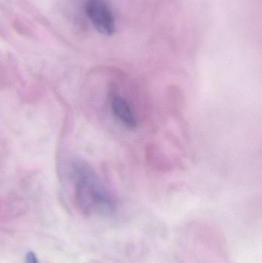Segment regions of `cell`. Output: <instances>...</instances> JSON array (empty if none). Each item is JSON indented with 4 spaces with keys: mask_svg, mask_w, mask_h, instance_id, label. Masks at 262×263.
I'll return each mask as SVG.
<instances>
[{
    "mask_svg": "<svg viewBox=\"0 0 262 263\" xmlns=\"http://www.w3.org/2000/svg\"><path fill=\"white\" fill-rule=\"evenodd\" d=\"M75 200L86 214L103 213L112 208L113 201L92 168L84 163L75 166Z\"/></svg>",
    "mask_w": 262,
    "mask_h": 263,
    "instance_id": "obj_1",
    "label": "cell"
},
{
    "mask_svg": "<svg viewBox=\"0 0 262 263\" xmlns=\"http://www.w3.org/2000/svg\"><path fill=\"white\" fill-rule=\"evenodd\" d=\"M86 11L94 27L100 33L112 35L115 32V18L104 0H88Z\"/></svg>",
    "mask_w": 262,
    "mask_h": 263,
    "instance_id": "obj_2",
    "label": "cell"
},
{
    "mask_svg": "<svg viewBox=\"0 0 262 263\" xmlns=\"http://www.w3.org/2000/svg\"><path fill=\"white\" fill-rule=\"evenodd\" d=\"M111 105L112 112L125 126L130 129L136 127V120L134 117L133 112L124 99L117 95L113 96Z\"/></svg>",
    "mask_w": 262,
    "mask_h": 263,
    "instance_id": "obj_3",
    "label": "cell"
},
{
    "mask_svg": "<svg viewBox=\"0 0 262 263\" xmlns=\"http://www.w3.org/2000/svg\"><path fill=\"white\" fill-rule=\"evenodd\" d=\"M25 263H40L33 252H29L25 257Z\"/></svg>",
    "mask_w": 262,
    "mask_h": 263,
    "instance_id": "obj_4",
    "label": "cell"
}]
</instances>
